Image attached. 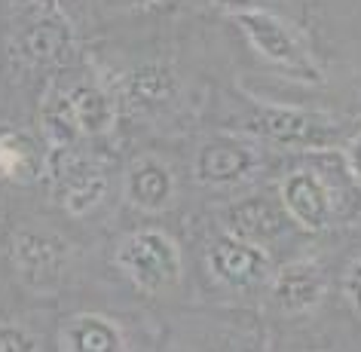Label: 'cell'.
<instances>
[{"label":"cell","mask_w":361,"mask_h":352,"mask_svg":"<svg viewBox=\"0 0 361 352\" xmlns=\"http://www.w3.org/2000/svg\"><path fill=\"white\" fill-rule=\"evenodd\" d=\"M233 22L239 25L242 34L248 37V43L269 65L282 68L291 77L306 80V83H322L324 80V74L310 59V52L303 49V43L297 40V34L288 28L279 16L267 13V10H239V13H233Z\"/></svg>","instance_id":"obj_1"},{"label":"cell","mask_w":361,"mask_h":352,"mask_svg":"<svg viewBox=\"0 0 361 352\" xmlns=\"http://www.w3.org/2000/svg\"><path fill=\"white\" fill-rule=\"evenodd\" d=\"M116 267L141 291H166L180 279V251L162 230H135L116 248Z\"/></svg>","instance_id":"obj_2"},{"label":"cell","mask_w":361,"mask_h":352,"mask_svg":"<svg viewBox=\"0 0 361 352\" xmlns=\"http://www.w3.org/2000/svg\"><path fill=\"white\" fill-rule=\"evenodd\" d=\"M248 132L282 141V144H322L328 135H334V126L328 123V116H319L310 111L264 104L248 116Z\"/></svg>","instance_id":"obj_3"},{"label":"cell","mask_w":361,"mask_h":352,"mask_svg":"<svg viewBox=\"0 0 361 352\" xmlns=\"http://www.w3.org/2000/svg\"><path fill=\"white\" fill-rule=\"evenodd\" d=\"M257 147L236 135L212 138L196 157V175L202 184H239L255 171Z\"/></svg>","instance_id":"obj_4"},{"label":"cell","mask_w":361,"mask_h":352,"mask_svg":"<svg viewBox=\"0 0 361 352\" xmlns=\"http://www.w3.org/2000/svg\"><path fill=\"white\" fill-rule=\"evenodd\" d=\"M282 205L291 221L306 233H322L331 221V193L315 171H294L282 181Z\"/></svg>","instance_id":"obj_5"},{"label":"cell","mask_w":361,"mask_h":352,"mask_svg":"<svg viewBox=\"0 0 361 352\" xmlns=\"http://www.w3.org/2000/svg\"><path fill=\"white\" fill-rule=\"evenodd\" d=\"M209 267L221 282L236 285V288L257 285L260 279H267V273H269V260L264 255V248L248 239L233 236V233L221 236L209 248Z\"/></svg>","instance_id":"obj_6"},{"label":"cell","mask_w":361,"mask_h":352,"mask_svg":"<svg viewBox=\"0 0 361 352\" xmlns=\"http://www.w3.org/2000/svg\"><path fill=\"white\" fill-rule=\"evenodd\" d=\"M68 245L56 233H37V230H22L13 239V257L19 269L34 282H49L61 273L68 264Z\"/></svg>","instance_id":"obj_7"},{"label":"cell","mask_w":361,"mask_h":352,"mask_svg":"<svg viewBox=\"0 0 361 352\" xmlns=\"http://www.w3.org/2000/svg\"><path fill=\"white\" fill-rule=\"evenodd\" d=\"M273 297L285 312H306L324 297V269L312 260H294L273 279Z\"/></svg>","instance_id":"obj_8"},{"label":"cell","mask_w":361,"mask_h":352,"mask_svg":"<svg viewBox=\"0 0 361 352\" xmlns=\"http://www.w3.org/2000/svg\"><path fill=\"white\" fill-rule=\"evenodd\" d=\"M107 193V175L89 159H68L59 166V196L71 214L92 212Z\"/></svg>","instance_id":"obj_9"},{"label":"cell","mask_w":361,"mask_h":352,"mask_svg":"<svg viewBox=\"0 0 361 352\" xmlns=\"http://www.w3.org/2000/svg\"><path fill=\"white\" fill-rule=\"evenodd\" d=\"M61 343H65L68 352H126L120 328L111 319L95 315V312L74 315L65 324Z\"/></svg>","instance_id":"obj_10"},{"label":"cell","mask_w":361,"mask_h":352,"mask_svg":"<svg viewBox=\"0 0 361 352\" xmlns=\"http://www.w3.org/2000/svg\"><path fill=\"white\" fill-rule=\"evenodd\" d=\"M126 193H129L132 205L147 212L166 209L171 193H175V184H171L169 169L157 159H138L129 169V178H126Z\"/></svg>","instance_id":"obj_11"},{"label":"cell","mask_w":361,"mask_h":352,"mask_svg":"<svg viewBox=\"0 0 361 352\" xmlns=\"http://www.w3.org/2000/svg\"><path fill=\"white\" fill-rule=\"evenodd\" d=\"M40 171V157L31 138L19 132L0 135V175L16 184H28Z\"/></svg>","instance_id":"obj_12"},{"label":"cell","mask_w":361,"mask_h":352,"mask_svg":"<svg viewBox=\"0 0 361 352\" xmlns=\"http://www.w3.org/2000/svg\"><path fill=\"white\" fill-rule=\"evenodd\" d=\"M71 111H74V120L80 126V132L86 135H102L111 129L114 120V107L107 102V95L95 86H77L74 92L68 95Z\"/></svg>","instance_id":"obj_13"},{"label":"cell","mask_w":361,"mask_h":352,"mask_svg":"<svg viewBox=\"0 0 361 352\" xmlns=\"http://www.w3.org/2000/svg\"><path fill=\"white\" fill-rule=\"evenodd\" d=\"M279 230H282V221L264 202H242L230 212V233L239 239L255 242V245L260 236H273Z\"/></svg>","instance_id":"obj_14"},{"label":"cell","mask_w":361,"mask_h":352,"mask_svg":"<svg viewBox=\"0 0 361 352\" xmlns=\"http://www.w3.org/2000/svg\"><path fill=\"white\" fill-rule=\"evenodd\" d=\"M129 92L138 98L141 104H162L171 98V92H175V77H171V71L162 68V65L138 68L129 77Z\"/></svg>","instance_id":"obj_15"},{"label":"cell","mask_w":361,"mask_h":352,"mask_svg":"<svg viewBox=\"0 0 361 352\" xmlns=\"http://www.w3.org/2000/svg\"><path fill=\"white\" fill-rule=\"evenodd\" d=\"M68 43V34L65 28H59L52 19L47 22H37L34 28L28 31V40H25V49L31 52L34 61H52L61 56V49H65Z\"/></svg>","instance_id":"obj_16"},{"label":"cell","mask_w":361,"mask_h":352,"mask_svg":"<svg viewBox=\"0 0 361 352\" xmlns=\"http://www.w3.org/2000/svg\"><path fill=\"white\" fill-rule=\"evenodd\" d=\"M47 129H49V138L56 141L59 147H68L80 135V126L74 120V111H71L68 98H56V102L47 107Z\"/></svg>","instance_id":"obj_17"},{"label":"cell","mask_w":361,"mask_h":352,"mask_svg":"<svg viewBox=\"0 0 361 352\" xmlns=\"http://www.w3.org/2000/svg\"><path fill=\"white\" fill-rule=\"evenodd\" d=\"M0 352H37V337L22 324H0Z\"/></svg>","instance_id":"obj_18"},{"label":"cell","mask_w":361,"mask_h":352,"mask_svg":"<svg viewBox=\"0 0 361 352\" xmlns=\"http://www.w3.org/2000/svg\"><path fill=\"white\" fill-rule=\"evenodd\" d=\"M343 291H346L349 303L361 312V257H355V260L349 264L346 279H343Z\"/></svg>","instance_id":"obj_19"},{"label":"cell","mask_w":361,"mask_h":352,"mask_svg":"<svg viewBox=\"0 0 361 352\" xmlns=\"http://www.w3.org/2000/svg\"><path fill=\"white\" fill-rule=\"evenodd\" d=\"M346 169H349V175L361 184V132L349 141V147H346Z\"/></svg>","instance_id":"obj_20"},{"label":"cell","mask_w":361,"mask_h":352,"mask_svg":"<svg viewBox=\"0 0 361 352\" xmlns=\"http://www.w3.org/2000/svg\"><path fill=\"white\" fill-rule=\"evenodd\" d=\"M221 6H230L233 13H239V10H251V0H218Z\"/></svg>","instance_id":"obj_21"},{"label":"cell","mask_w":361,"mask_h":352,"mask_svg":"<svg viewBox=\"0 0 361 352\" xmlns=\"http://www.w3.org/2000/svg\"><path fill=\"white\" fill-rule=\"evenodd\" d=\"M126 4H132V6H147V4H157V0H126Z\"/></svg>","instance_id":"obj_22"}]
</instances>
